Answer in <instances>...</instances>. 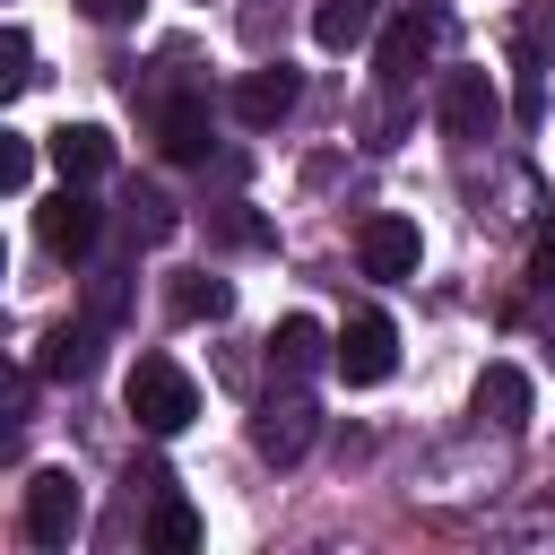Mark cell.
I'll return each mask as SVG.
<instances>
[{"label":"cell","instance_id":"1","mask_svg":"<svg viewBox=\"0 0 555 555\" xmlns=\"http://www.w3.org/2000/svg\"><path fill=\"white\" fill-rule=\"evenodd\" d=\"M130 416H139V434H182L191 416H199V382L173 364V356H139L130 364Z\"/></svg>","mask_w":555,"mask_h":555},{"label":"cell","instance_id":"2","mask_svg":"<svg viewBox=\"0 0 555 555\" xmlns=\"http://www.w3.org/2000/svg\"><path fill=\"white\" fill-rule=\"evenodd\" d=\"M17 520H26V538H35V546H69V538H78V520H87L78 477H69V468H35V477H26V494H17Z\"/></svg>","mask_w":555,"mask_h":555},{"label":"cell","instance_id":"3","mask_svg":"<svg viewBox=\"0 0 555 555\" xmlns=\"http://www.w3.org/2000/svg\"><path fill=\"white\" fill-rule=\"evenodd\" d=\"M95 234H104V208L87 199V182H61V191L35 208V243H43L52 260H87Z\"/></svg>","mask_w":555,"mask_h":555},{"label":"cell","instance_id":"4","mask_svg":"<svg viewBox=\"0 0 555 555\" xmlns=\"http://www.w3.org/2000/svg\"><path fill=\"white\" fill-rule=\"evenodd\" d=\"M330 364H338L347 390H373V382H390V364H399V330H390L382 312H356V321L330 338Z\"/></svg>","mask_w":555,"mask_h":555},{"label":"cell","instance_id":"5","mask_svg":"<svg viewBox=\"0 0 555 555\" xmlns=\"http://www.w3.org/2000/svg\"><path fill=\"white\" fill-rule=\"evenodd\" d=\"M416 260H425V234H416V217H364L356 225V269L364 278H416Z\"/></svg>","mask_w":555,"mask_h":555},{"label":"cell","instance_id":"6","mask_svg":"<svg viewBox=\"0 0 555 555\" xmlns=\"http://www.w3.org/2000/svg\"><path fill=\"white\" fill-rule=\"evenodd\" d=\"M295 95H304V78H295L286 61H260V69L234 78V121H243V130H278V121L295 113Z\"/></svg>","mask_w":555,"mask_h":555},{"label":"cell","instance_id":"7","mask_svg":"<svg viewBox=\"0 0 555 555\" xmlns=\"http://www.w3.org/2000/svg\"><path fill=\"white\" fill-rule=\"evenodd\" d=\"M494 78L486 69H451L442 78V95H434V121H442V139H486L494 130Z\"/></svg>","mask_w":555,"mask_h":555},{"label":"cell","instance_id":"8","mask_svg":"<svg viewBox=\"0 0 555 555\" xmlns=\"http://www.w3.org/2000/svg\"><path fill=\"white\" fill-rule=\"evenodd\" d=\"M312 434H321V416H312L304 399H269V408L251 416V451L278 460V468H295V460L312 451Z\"/></svg>","mask_w":555,"mask_h":555},{"label":"cell","instance_id":"9","mask_svg":"<svg viewBox=\"0 0 555 555\" xmlns=\"http://www.w3.org/2000/svg\"><path fill=\"white\" fill-rule=\"evenodd\" d=\"M425 52H434V17H416V9H399L390 26H382V87H408L416 69H425Z\"/></svg>","mask_w":555,"mask_h":555},{"label":"cell","instance_id":"10","mask_svg":"<svg viewBox=\"0 0 555 555\" xmlns=\"http://www.w3.org/2000/svg\"><path fill=\"white\" fill-rule=\"evenodd\" d=\"M52 165H61V182H95V173H113V130H95V121H61V130H52Z\"/></svg>","mask_w":555,"mask_h":555},{"label":"cell","instance_id":"11","mask_svg":"<svg viewBox=\"0 0 555 555\" xmlns=\"http://www.w3.org/2000/svg\"><path fill=\"white\" fill-rule=\"evenodd\" d=\"M477 416H486L494 434H520V425H529V373H520V364H486V373H477Z\"/></svg>","mask_w":555,"mask_h":555},{"label":"cell","instance_id":"12","mask_svg":"<svg viewBox=\"0 0 555 555\" xmlns=\"http://www.w3.org/2000/svg\"><path fill=\"white\" fill-rule=\"evenodd\" d=\"M165 312H173V321H225V312H234V286L208 278V269H173V278H165Z\"/></svg>","mask_w":555,"mask_h":555},{"label":"cell","instance_id":"13","mask_svg":"<svg viewBox=\"0 0 555 555\" xmlns=\"http://www.w3.org/2000/svg\"><path fill=\"white\" fill-rule=\"evenodd\" d=\"M156 147H165L173 165H199V156H208V104H199V95H173V104L156 113Z\"/></svg>","mask_w":555,"mask_h":555},{"label":"cell","instance_id":"14","mask_svg":"<svg viewBox=\"0 0 555 555\" xmlns=\"http://www.w3.org/2000/svg\"><path fill=\"white\" fill-rule=\"evenodd\" d=\"M330 356V338H321V321H304V312H286L278 330H269V373H312Z\"/></svg>","mask_w":555,"mask_h":555},{"label":"cell","instance_id":"15","mask_svg":"<svg viewBox=\"0 0 555 555\" xmlns=\"http://www.w3.org/2000/svg\"><path fill=\"white\" fill-rule=\"evenodd\" d=\"M373 17H382V0H321V9H312V43H321V52H347V43L373 35Z\"/></svg>","mask_w":555,"mask_h":555},{"label":"cell","instance_id":"16","mask_svg":"<svg viewBox=\"0 0 555 555\" xmlns=\"http://www.w3.org/2000/svg\"><path fill=\"white\" fill-rule=\"evenodd\" d=\"M147 546H156V555H191V546H199V512H191L182 494H156V512H147Z\"/></svg>","mask_w":555,"mask_h":555},{"label":"cell","instance_id":"17","mask_svg":"<svg viewBox=\"0 0 555 555\" xmlns=\"http://www.w3.org/2000/svg\"><path fill=\"white\" fill-rule=\"evenodd\" d=\"M43 373H52V382H87V373H95V330H87V321H78V330H52V338H43Z\"/></svg>","mask_w":555,"mask_h":555},{"label":"cell","instance_id":"18","mask_svg":"<svg viewBox=\"0 0 555 555\" xmlns=\"http://www.w3.org/2000/svg\"><path fill=\"white\" fill-rule=\"evenodd\" d=\"M26 182H35V139L0 130V191H26Z\"/></svg>","mask_w":555,"mask_h":555},{"label":"cell","instance_id":"19","mask_svg":"<svg viewBox=\"0 0 555 555\" xmlns=\"http://www.w3.org/2000/svg\"><path fill=\"white\" fill-rule=\"evenodd\" d=\"M26 78H35V43H26V26H9V35H0V87L17 95Z\"/></svg>","mask_w":555,"mask_h":555},{"label":"cell","instance_id":"20","mask_svg":"<svg viewBox=\"0 0 555 555\" xmlns=\"http://www.w3.org/2000/svg\"><path fill=\"white\" fill-rule=\"evenodd\" d=\"M130 225H139L147 243H165V234H173V199H165V191H139V199H130Z\"/></svg>","mask_w":555,"mask_h":555},{"label":"cell","instance_id":"21","mask_svg":"<svg viewBox=\"0 0 555 555\" xmlns=\"http://www.w3.org/2000/svg\"><path fill=\"white\" fill-rule=\"evenodd\" d=\"M529 278L538 286H555V208L538 217V234H529Z\"/></svg>","mask_w":555,"mask_h":555},{"label":"cell","instance_id":"22","mask_svg":"<svg viewBox=\"0 0 555 555\" xmlns=\"http://www.w3.org/2000/svg\"><path fill=\"white\" fill-rule=\"evenodd\" d=\"M208 225H217L225 243H269V225H260V217H243V208H225V217H208Z\"/></svg>","mask_w":555,"mask_h":555},{"label":"cell","instance_id":"23","mask_svg":"<svg viewBox=\"0 0 555 555\" xmlns=\"http://www.w3.org/2000/svg\"><path fill=\"white\" fill-rule=\"evenodd\" d=\"M87 17L95 26H121V17H139V0H87Z\"/></svg>","mask_w":555,"mask_h":555}]
</instances>
